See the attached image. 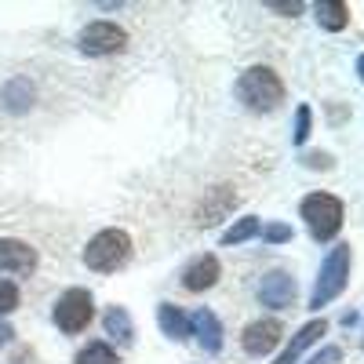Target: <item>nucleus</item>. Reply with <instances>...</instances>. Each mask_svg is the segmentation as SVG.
<instances>
[{"label": "nucleus", "mask_w": 364, "mask_h": 364, "mask_svg": "<svg viewBox=\"0 0 364 364\" xmlns=\"http://www.w3.org/2000/svg\"><path fill=\"white\" fill-rule=\"evenodd\" d=\"M237 99L255 113H269L284 102V84L269 66H252L237 80Z\"/></svg>", "instance_id": "f257e3e1"}, {"label": "nucleus", "mask_w": 364, "mask_h": 364, "mask_svg": "<svg viewBox=\"0 0 364 364\" xmlns=\"http://www.w3.org/2000/svg\"><path fill=\"white\" fill-rule=\"evenodd\" d=\"M132 255V237L124 230H102L87 240V248H84V262L87 269H95V273H113L128 262Z\"/></svg>", "instance_id": "f03ea898"}, {"label": "nucleus", "mask_w": 364, "mask_h": 364, "mask_svg": "<svg viewBox=\"0 0 364 364\" xmlns=\"http://www.w3.org/2000/svg\"><path fill=\"white\" fill-rule=\"evenodd\" d=\"M299 211H302V219H306L314 240H331L343 230V200L331 197V193H310Z\"/></svg>", "instance_id": "7ed1b4c3"}, {"label": "nucleus", "mask_w": 364, "mask_h": 364, "mask_svg": "<svg viewBox=\"0 0 364 364\" xmlns=\"http://www.w3.org/2000/svg\"><path fill=\"white\" fill-rule=\"evenodd\" d=\"M346 281H350V248L343 245V248H331V255L324 259V266L317 273V284H314V295H310V306L321 310L331 299H339Z\"/></svg>", "instance_id": "20e7f679"}, {"label": "nucleus", "mask_w": 364, "mask_h": 364, "mask_svg": "<svg viewBox=\"0 0 364 364\" xmlns=\"http://www.w3.org/2000/svg\"><path fill=\"white\" fill-rule=\"evenodd\" d=\"M91 317H95V302H91V291L70 288V291L58 295V302H55V324L63 328L66 336H77V331H84Z\"/></svg>", "instance_id": "39448f33"}, {"label": "nucleus", "mask_w": 364, "mask_h": 364, "mask_svg": "<svg viewBox=\"0 0 364 364\" xmlns=\"http://www.w3.org/2000/svg\"><path fill=\"white\" fill-rule=\"evenodd\" d=\"M124 44H128V33L117 22H91L80 29L84 55H113V51H124Z\"/></svg>", "instance_id": "423d86ee"}, {"label": "nucleus", "mask_w": 364, "mask_h": 364, "mask_svg": "<svg viewBox=\"0 0 364 364\" xmlns=\"http://www.w3.org/2000/svg\"><path fill=\"white\" fill-rule=\"evenodd\" d=\"M259 302H262V306H269V310L295 306V281L288 277V273H281V269L266 273L262 284H259Z\"/></svg>", "instance_id": "0eeeda50"}, {"label": "nucleus", "mask_w": 364, "mask_h": 364, "mask_svg": "<svg viewBox=\"0 0 364 364\" xmlns=\"http://www.w3.org/2000/svg\"><path fill=\"white\" fill-rule=\"evenodd\" d=\"M37 252L15 237H0V273H33Z\"/></svg>", "instance_id": "6e6552de"}, {"label": "nucleus", "mask_w": 364, "mask_h": 364, "mask_svg": "<svg viewBox=\"0 0 364 364\" xmlns=\"http://www.w3.org/2000/svg\"><path fill=\"white\" fill-rule=\"evenodd\" d=\"M281 336H284L281 321H255V324H248V328H245V336H240V343H245V353L262 357V353H269L273 346L281 343Z\"/></svg>", "instance_id": "1a4fd4ad"}, {"label": "nucleus", "mask_w": 364, "mask_h": 364, "mask_svg": "<svg viewBox=\"0 0 364 364\" xmlns=\"http://www.w3.org/2000/svg\"><path fill=\"white\" fill-rule=\"evenodd\" d=\"M219 273H223V266H219L215 255H200V259H193L186 269H182V288L186 291H204V288H211L219 281Z\"/></svg>", "instance_id": "9d476101"}, {"label": "nucleus", "mask_w": 364, "mask_h": 364, "mask_svg": "<svg viewBox=\"0 0 364 364\" xmlns=\"http://www.w3.org/2000/svg\"><path fill=\"white\" fill-rule=\"evenodd\" d=\"M190 336H197V343H200L208 353H219V350H223V324H219L215 314L204 310V306L190 317Z\"/></svg>", "instance_id": "9b49d317"}, {"label": "nucleus", "mask_w": 364, "mask_h": 364, "mask_svg": "<svg viewBox=\"0 0 364 364\" xmlns=\"http://www.w3.org/2000/svg\"><path fill=\"white\" fill-rule=\"evenodd\" d=\"M324 331H328V324H324V321H310V324H302V328H299V336L288 343V350H284L277 360H273V364H295L302 353H306V350L324 336Z\"/></svg>", "instance_id": "f8f14e48"}, {"label": "nucleus", "mask_w": 364, "mask_h": 364, "mask_svg": "<svg viewBox=\"0 0 364 364\" xmlns=\"http://www.w3.org/2000/svg\"><path fill=\"white\" fill-rule=\"evenodd\" d=\"M237 204V193L233 190H226V186H219V190H211L208 193V200L200 204V211H197V223L200 226H215L223 215H226V211Z\"/></svg>", "instance_id": "ddd939ff"}, {"label": "nucleus", "mask_w": 364, "mask_h": 364, "mask_svg": "<svg viewBox=\"0 0 364 364\" xmlns=\"http://www.w3.org/2000/svg\"><path fill=\"white\" fill-rule=\"evenodd\" d=\"M157 321H161V331L168 339H186L190 336V317L178 306H171V302H161L157 306Z\"/></svg>", "instance_id": "4468645a"}, {"label": "nucleus", "mask_w": 364, "mask_h": 364, "mask_svg": "<svg viewBox=\"0 0 364 364\" xmlns=\"http://www.w3.org/2000/svg\"><path fill=\"white\" fill-rule=\"evenodd\" d=\"M317 22L324 29H331V33H339V29L350 22V8L343 4V0H321L317 4Z\"/></svg>", "instance_id": "2eb2a0df"}, {"label": "nucleus", "mask_w": 364, "mask_h": 364, "mask_svg": "<svg viewBox=\"0 0 364 364\" xmlns=\"http://www.w3.org/2000/svg\"><path fill=\"white\" fill-rule=\"evenodd\" d=\"M4 102H8L11 113H26L29 106H33V84H29L26 77H15L8 84V91H4Z\"/></svg>", "instance_id": "dca6fc26"}, {"label": "nucleus", "mask_w": 364, "mask_h": 364, "mask_svg": "<svg viewBox=\"0 0 364 364\" xmlns=\"http://www.w3.org/2000/svg\"><path fill=\"white\" fill-rule=\"evenodd\" d=\"M102 324H106L109 336H113V339H120V343H132V336H135L132 317H128V310H124V306H109V310H106V317H102Z\"/></svg>", "instance_id": "f3484780"}, {"label": "nucleus", "mask_w": 364, "mask_h": 364, "mask_svg": "<svg viewBox=\"0 0 364 364\" xmlns=\"http://www.w3.org/2000/svg\"><path fill=\"white\" fill-rule=\"evenodd\" d=\"M259 233V219H240V223H233L226 233H223V245H245V240H252Z\"/></svg>", "instance_id": "a211bd4d"}, {"label": "nucleus", "mask_w": 364, "mask_h": 364, "mask_svg": "<svg viewBox=\"0 0 364 364\" xmlns=\"http://www.w3.org/2000/svg\"><path fill=\"white\" fill-rule=\"evenodd\" d=\"M77 364H117V353H113L106 343H87V346L77 353Z\"/></svg>", "instance_id": "6ab92c4d"}, {"label": "nucleus", "mask_w": 364, "mask_h": 364, "mask_svg": "<svg viewBox=\"0 0 364 364\" xmlns=\"http://www.w3.org/2000/svg\"><path fill=\"white\" fill-rule=\"evenodd\" d=\"M310 120H314V113H310V106H299L295 109V146H302V142H306L310 139Z\"/></svg>", "instance_id": "aec40b11"}, {"label": "nucleus", "mask_w": 364, "mask_h": 364, "mask_svg": "<svg viewBox=\"0 0 364 364\" xmlns=\"http://www.w3.org/2000/svg\"><path fill=\"white\" fill-rule=\"evenodd\" d=\"M15 306H18V288L11 281H0V317L11 314Z\"/></svg>", "instance_id": "412c9836"}, {"label": "nucleus", "mask_w": 364, "mask_h": 364, "mask_svg": "<svg viewBox=\"0 0 364 364\" xmlns=\"http://www.w3.org/2000/svg\"><path fill=\"white\" fill-rule=\"evenodd\" d=\"M262 237L269 240V245H281V240H291V230H288V226H281V223H273V226H266V230H262Z\"/></svg>", "instance_id": "4be33fe9"}, {"label": "nucleus", "mask_w": 364, "mask_h": 364, "mask_svg": "<svg viewBox=\"0 0 364 364\" xmlns=\"http://www.w3.org/2000/svg\"><path fill=\"white\" fill-rule=\"evenodd\" d=\"M339 360H343V350H339V346H324L310 364H339Z\"/></svg>", "instance_id": "5701e85b"}, {"label": "nucleus", "mask_w": 364, "mask_h": 364, "mask_svg": "<svg viewBox=\"0 0 364 364\" xmlns=\"http://www.w3.org/2000/svg\"><path fill=\"white\" fill-rule=\"evenodd\" d=\"M302 161H306V168H331V157L328 154H306Z\"/></svg>", "instance_id": "b1692460"}, {"label": "nucleus", "mask_w": 364, "mask_h": 364, "mask_svg": "<svg viewBox=\"0 0 364 364\" xmlns=\"http://www.w3.org/2000/svg\"><path fill=\"white\" fill-rule=\"evenodd\" d=\"M269 8H273V11H284V15H299V11H302V4H295V0H291V4H277V0H273Z\"/></svg>", "instance_id": "393cba45"}, {"label": "nucleus", "mask_w": 364, "mask_h": 364, "mask_svg": "<svg viewBox=\"0 0 364 364\" xmlns=\"http://www.w3.org/2000/svg\"><path fill=\"white\" fill-rule=\"evenodd\" d=\"M357 73H360V80H364V55L357 58Z\"/></svg>", "instance_id": "a878e982"}, {"label": "nucleus", "mask_w": 364, "mask_h": 364, "mask_svg": "<svg viewBox=\"0 0 364 364\" xmlns=\"http://www.w3.org/2000/svg\"><path fill=\"white\" fill-rule=\"evenodd\" d=\"M26 360H29V353H26V357H18V360H15V364H26Z\"/></svg>", "instance_id": "bb28decb"}]
</instances>
